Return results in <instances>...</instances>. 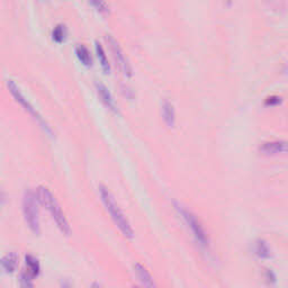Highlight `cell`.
Masks as SVG:
<instances>
[{
    "instance_id": "6da1fadb",
    "label": "cell",
    "mask_w": 288,
    "mask_h": 288,
    "mask_svg": "<svg viewBox=\"0 0 288 288\" xmlns=\"http://www.w3.org/2000/svg\"><path fill=\"white\" fill-rule=\"evenodd\" d=\"M99 195L101 198V202L104 204L106 211L109 213L110 218H112L113 222L115 223V225L118 227V230L121 231V233L123 234L126 239H133L134 231L129 224L128 220L126 219V216L116 203V199L114 195L108 191V188L105 186L99 187Z\"/></svg>"
},
{
    "instance_id": "7a4b0ae2",
    "label": "cell",
    "mask_w": 288,
    "mask_h": 288,
    "mask_svg": "<svg viewBox=\"0 0 288 288\" xmlns=\"http://www.w3.org/2000/svg\"><path fill=\"white\" fill-rule=\"evenodd\" d=\"M37 196L39 203L49 211L50 215L52 216L54 222L57 223L59 230H60L63 234L70 235L71 227L69 225L68 220H66L60 204L58 203L57 198H55L54 195L51 192L50 189L44 186H39L37 188Z\"/></svg>"
},
{
    "instance_id": "3957f363",
    "label": "cell",
    "mask_w": 288,
    "mask_h": 288,
    "mask_svg": "<svg viewBox=\"0 0 288 288\" xmlns=\"http://www.w3.org/2000/svg\"><path fill=\"white\" fill-rule=\"evenodd\" d=\"M38 196L37 192L27 189L23 196V214L24 219L30 230L34 234L39 235L41 233V226H39V212H38Z\"/></svg>"
},
{
    "instance_id": "277c9868",
    "label": "cell",
    "mask_w": 288,
    "mask_h": 288,
    "mask_svg": "<svg viewBox=\"0 0 288 288\" xmlns=\"http://www.w3.org/2000/svg\"><path fill=\"white\" fill-rule=\"evenodd\" d=\"M176 208L178 213L180 214L181 218L185 221V223L187 224V226L191 228L192 235L200 247L203 248H208L210 247V239H208V235L205 231L204 226L200 223V221L197 219V216L194 213L188 211L187 208L184 206H180V205L176 204Z\"/></svg>"
},
{
    "instance_id": "5b68a950",
    "label": "cell",
    "mask_w": 288,
    "mask_h": 288,
    "mask_svg": "<svg viewBox=\"0 0 288 288\" xmlns=\"http://www.w3.org/2000/svg\"><path fill=\"white\" fill-rule=\"evenodd\" d=\"M7 87L8 89H9L10 94L13 95L14 98L16 99V101L19 102L21 104L24 109L26 110L27 113L30 114V115L34 118L35 121L37 122V123L39 124V126L43 128V131H44L45 133L49 134L50 136L53 137V132H52V128H50V125L46 123L44 118H43L41 115H39L38 112L36 110V108H34L33 106H32L31 102L26 99L25 97H24V95L22 94L21 89H19V87L15 84L14 80H7Z\"/></svg>"
},
{
    "instance_id": "8992f818",
    "label": "cell",
    "mask_w": 288,
    "mask_h": 288,
    "mask_svg": "<svg viewBox=\"0 0 288 288\" xmlns=\"http://www.w3.org/2000/svg\"><path fill=\"white\" fill-rule=\"evenodd\" d=\"M106 41L108 43L110 53H112L113 59L115 60L118 68H120V70L126 77H131L132 76L131 64H129L128 60L126 59L125 54L123 53V51H122L120 45H118L116 39L114 38L112 35H107V36H106Z\"/></svg>"
},
{
    "instance_id": "52a82bcc",
    "label": "cell",
    "mask_w": 288,
    "mask_h": 288,
    "mask_svg": "<svg viewBox=\"0 0 288 288\" xmlns=\"http://www.w3.org/2000/svg\"><path fill=\"white\" fill-rule=\"evenodd\" d=\"M260 152L265 156H276L279 153L288 152V142L285 141H270L265 142L260 145Z\"/></svg>"
},
{
    "instance_id": "ba28073f",
    "label": "cell",
    "mask_w": 288,
    "mask_h": 288,
    "mask_svg": "<svg viewBox=\"0 0 288 288\" xmlns=\"http://www.w3.org/2000/svg\"><path fill=\"white\" fill-rule=\"evenodd\" d=\"M134 271H135L136 277L139 278V281L142 285L147 286V287H155L156 286L155 281H153L151 274L149 273L147 268H145L143 265H141V263H135V265H134Z\"/></svg>"
},
{
    "instance_id": "9c48e42d",
    "label": "cell",
    "mask_w": 288,
    "mask_h": 288,
    "mask_svg": "<svg viewBox=\"0 0 288 288\" xmlns=\"http://www.w3.org/2000/svg\"><path fill=\"white\" fill-rule=\"evenodd\" d=\"M96 88H97L98 96H99V98L101 99V101L104 102V105L106 106V107L114 113H117L115 101H114L112 95H110V93L108 92V89L101 84H96Z\"/></svg>"
},
{
    "instance_id": "30bf717a",
    "label": "cell",
    "mask_w": 288,
    "mask_h": 288,
    "mask_svg": "<svg viewBox=\"0 0 288 288\" xmlns=\"http://www.w3.org/2000/svg\"><path fill=\"white\" fill-rule=\"evenodd\" d=\"M162 118L165 125L172 128L176 124V112L175 107L169 100H164L162 104Z\"/></svg>"
},
{
    "instance_id": "8fae6325",
    "label": "cell",
    "mask_w": 288,
    "mask_h": 288,
    "mask_svg": "<svg viewBox=\"0 0 288 288\" xmlns=\"http://www.w3.org/2000/svg\"><path fill=\"white\" fill-rule=\"evenodd\" d=\"M18 265V257L15 252H9L1 260V267L6 274L15 273Z\"/></svg>"
},
{
    "instance_id": "7c38bea8",
    "label": "cell",
    "mask_w": 288,
    "mask_h": 288,
    "mask_svg": "<svg viewBox=\"0 0 288 288\" xmlns=\"http://www.w3.org/2000/svg\"><path fill=\"white\" fill-rule=\"evenodd\" d=\"M76 54L77 58L79 59L82 64L86 66H90L93 64V59H92V54H90V51L87 49L85 45H79L76 49Z\"/></svg>"
},
{
    "instance_id": "4fadbf2b",
    "label": "cell",
    "mask_w": 288,
    "mask_h": 288,
    "mask_svg": "<svg viewBox=\"0 0 288 288\" xmlns=\"http://www.w3.org/2000/svg\"><path fill=\"white\" fill-rule=\"evenodd\" d=\"M25 262L27 266V271L33 276V277H37L41 270V266H39V261L37 258H35L34 256L27 255L25 257Z\"/></svg>"
},
{
    "instance_id": "5bb4252c",
    "label": "cell",
    "mask_w": 288,
    "mask_h": 288,
    "mask_svg": "<svg viewBox=\"0 0 288 288\" xmlns=\"http://www.w3.org/2000/svg\"><path fill=\"white\" fill-rule=\"evenodd\" d=\"M96 54H97V58L98 60H99V63L101 65V69L104 71L105 73H109L110 71V65L108 63V59H107V55L105 53V50L104 47L101 46V44L99 43H96Z\"/></svg>"
},
{
    "instance_id": "9a60e30c",
    "label": "cell",
    "mask_w": 288,
    "mask_h": 288,
    "mask_svg": "<svg viewBox=\"0 0 288 288\" xmlns=\"http://www.w3.org/2000/svg\"><path fill=\"white\" fill-rule=\"evenodd\" d=\"M256 255L261 259H269L271 257V250L268 243L263 240H258L255 248Z\"/></svg>"
},
{
    "instance_id": "2e32d148",
    "label": "cell",
    "mask_w": 288,
    "mask_h": 288,
    "mask_svg": "<svg viewBox=\"0 0 288 288\" xmlns=\"http://www.w3.org/2000/svg\"><path fill=\"white\" fill-rule=\"evenodd\" d=\"M52 37H53V41L57 42V43L64 42V39L66 37L65 26L58 25L57 27H55V29L53 30V33H52Z\"/></svg>"
},
{
    "instance_id": "e0dca14e",
    "label": "cell",
    "mask_w": 288,
    "mask_h": 288,
    "mask_svg": "<svg viewBox=\"0 0 288 288\" xmlns=\"http://www.w3.org/2000/svg\"><path fill=\"white\" fill-rule=\"evenodd\" d=\"M89 3H92V6L96 9L98 13L106 14L108 13V6L105 2V0H88Z\"/></svg>"
},
{
    "instance_id": "ac0fdd59",
    "label": "cell",
    "mask_w": 288,
    "mask_h": 288,
    "mask_svg": "<svg viewBox=\"0 0 288 288\" xmlns=\"http://www.w3.org/2000/svg\"><path fill=\"white\" fill-rule=\"evenodd\" d=\"M33 276H32L29 271L25 270L21 274V277H19V283H21V286L23 287H32L34 285L33 283Z\"/></svg>"
}]
</instances>
